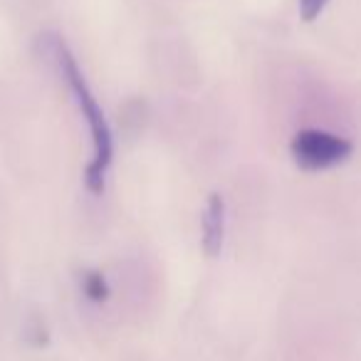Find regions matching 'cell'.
Returning <instances> with one entry per match:
<instances>
[{
	"label": "cell",
	"instance_id": "6da1fadb",
	"mask_svg": "<svg viewBox=\"0 0 361 361\" xmlns=\"http://www.w3.org/2000/svg\"><path fill=\"white\" fill-rule=\"evenodd\" d=\"M40 47L47 55V60L55 65L57 75H60L62 82L67 85L77 109H80V114L85 116L87 126H90L92 144H94V156H92L90 166H87V171H85V183L92 193H102L104 191L106 171H109V166H111V156H114V139H111L109 121H106L97 97L92 94L90 85H87L85 75H82L80 65H77L70 47L65 45V40H62L60 35L45 32V35H40Z\"/></svg>",
	"mask_w": 361,
	"mask_h": 361
},
{
	"label": "cell",
	"instance_id": "7a4b0ae2",
	"mask_svg": "<svg viewBox=\"0 0 361 361\" xmlns=\"http://www.w3.org/2000/svg\"><path fill=\"white\" fill-rule=\"evenodd\" d=\"M290 154L302 171H326L349 161L354 144L324 129H302L292 139Z\"/></svg>",
	"mask_w": 361,
	"mask_h": 361
},
{
	"label": "cell",
	"instance_id": "3957f363",
	"mask_svg": "<svg viewBox=\"0 0 361 361\" xmlns=\"http://www.w3.org/2000/svg\"><path fill=\"white\" fill-rule=\"evenodd\" d=\"M226 243V198L221 193H211L203 211V235L201 245L208 257H218Z\"/></svg>",
	"mask_w": 361,
	"mask_h": 361
},
{
	"label": "cell",
	"instance_id": "277c9868",
	"mask_svg": "<svg viewBox=\"0 0 361 361\" xmlns=\"http://www.w3.org/2000/svg\"><path fill=\"white\" fill-rule=\"evenodd\" d=\"M82 292L90 302L102 305V302L109 300V282L99 270H87L82 272Z\"/></svg>",
	"mask_w": 361,
	"mask_h": 361
},
{
	"label": "cell",
	"instance_id": "5b68a950",
	"mask_svg": "<svg viewBox=\"0 0 361 361\" xmlns=\"http://www.w3.org/2000/svg\"><path fill=\"white\" fill-rule=\"evenodd\" d=\"M331 0H300V16L305 23H314L324 13V8Z\"/></svg>",
	"mask_w": 361,
	"mask_h": 361
}]
</instances>
